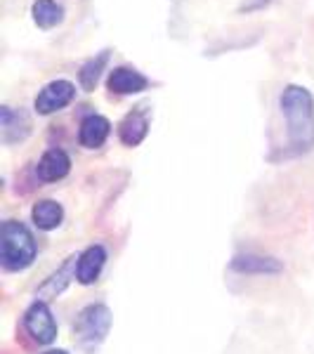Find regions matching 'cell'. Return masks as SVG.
I'll use <instances>...</instances> for the list:
<instances>
[{
	"label": "cell",
	"mask_w": 314,
	"mask_h": 354,
	"mask_svg": "<svg viewBox=\"0 0 314 354\" xmlns=\"http://www.w3.org/2000/svg\"><path fill=\"white\" fill-rule=\"evenodd\" d=\"M107 88L116 95H137L149 88V78L133 66H116L113 71H109Z\"/></svg>",
	"instance_id": "obj_8"
},
{
	"label": "cell",
	"mask_w": 314,
	"mask_h": 354,
	"mask_svg": "<svg viewBox=\"0 0 314 354\" xmlns=\"http://www.w3.org/2000/svg\"><path fill=\"white\" fill-rule=\"evenodd\" d=\"M147 133H149V109L147 106H135L125 118L118 123V137L125 147H137L145 142Z\"/></svg>",
	"instance_id": "obj_7"
},
{
	"label": "cell",
	"mask_w": 314,
	"mask_h": 354,
	"mask_svg": "<svg viewBox=\"0 0 314 354\" xmlns=\"http://www.w3.org/2000/svg\"><path fill=\"white\" fill-rule=\"evenodd\" d=\"M36 260V241L26 225L15 220L3 222L0 227V262L5 270H26Z\"/></svg>",
	"instance_id": "obj_2"
},
{
	"label": "cell",
	"mask_w": 314,
	"mask_h": 354,
	"mask_svg": "<svg viewBox=\"0 0 314 354\" xmlns=\"http://www.w3.org/2000/svg\"><path fill=\"white\" fill-rule=\"evenodd\" d=\"M279 106L286 116L290 153L300 156L314 149V97L302 85H286Z\"/></svg>",
	"instance_id": "obj_1"
},
{
	"label": "cell",
	"mask_w": 314,
	"mask_h": 354,
	"mask_svg": "<svg viewBox=\"0 0 314 354\" xmlns=\"http://www.w3.org/2000/svg\"><path fill=\"white\" fill-rule=\"evenodd\" d=\"M45 354H68V352H64V350H50V352H45Z\"/></svg>",
	"instance_id": "obj_16"
},
{
	"label": "cell",
	"mask_w": 314,
	"mask_h": 354,
	"mask_svg": "<svg viewBox=\"0 0 314 354\" xmlns=\"http://www.w3.org/2000/svg\"><path fill=\"white\" fill-rule=\"evenodd\" d=\"M0 133H3L5 145H17L24 142L31 135V118L26 111L12 109V106H3L0 109Z\"/></svg>",
	"instance_id": "obj_6"
},
{
	"label": "cell",
	"mask_w": 314,
	"mask_h": 354,
	"mask_svg": "<svg viewBox=\"0 0 314 354\" xmlns=\"http://www.w3.org/2000/svg\"><path fill=\"white\" fill-rule=\"evenodd\" d=\"M107 262V250L102 245H90L88 250H83L78 255L76 262V279L83 283V286H90V283L97 281V277L104 270Z\"/></svg>",
	"instance_id": "obj_11"
},
{
	"label": "cell",
	"mask_w": 314,
	"mask_h": 354,
	"mask_svg": "<svg viewBox=\"0 0 314 354\" xmlns=\"http://www.w3.org/2000/svg\"><path fill=\"white\" fill-rule=\"evenodd\" d=\"M71 170V158L64 149H48L41 156V161L36 165V173L41 177L43 182H57V180H64Z\"/></svg>",
	"instance_id": "obj_10"
},
{
	"label": "cell",
	"mask_w": 314,
	"mask_h": 354,
	"mask_svg": "<svg viewBox=\"0 0 314 354\" xmlns=\"http://www.w3.org/2000/svg\"><path fill=\"white\" fill-rule=\"evenodd\" d=\"M111 133V123L109 118L100 116V113H90L83 118L81 128H78V142L85 149H100L107 142V137Z\"/></svg>",
	"instance_id": "obj_9"
},
{
	"label": "cell",
	"mask_w": 314,
	"mask_h": 354,
	"mask_svg": "<svg viewBox=\"0 0 314 354\" xmlns=\"http://www.w3.org/2000/svg\"><path fill=\"white\" fill-rule=\"evenodd\" d=\"M31 218H33V222H36L38 230L50 232V230H57V227L62 225V220H64V210H62V205L57 201L43 198V201H38L36 205H33Z\"/></svg>",
	"instance_id": "obj_14"
},
{
	"label": "cell",
	"mask_w": 314,
	"mask_h": 354,
	"mask_svg": "<svg viewBox=\"0 0 314 354\" xmlns=\"http://www.w3.org/2000/svg\"><path fill=\"white\" fill-rule=\"evenodd\" d=\"M107 64H109V50H102V53L90 57V59L81 66V71H78V83H81V88L85 93H93L95 85L100 83L102 71L107 68Z\"/></svg>",
	"instance_id": "obj_15"
},
{
	"label": "cell",
	"mask_w": 314,
	"mask_h": 354,
	"mask_svg": "<svg viewBox=\"0 0 314 354\" xmlns=\"http://www.w3.org/2000/svg\"><path fill=\"white\" fill-rule=\"evenodd\" d=\"M31 17L38 28H55L64 21V8L57 0H33Z\"/></svg>",
	"instance_id": "obj_13"
},
{
	"label": "cell",
	"mask_w": 314,
	"mask_h": 354,
	"mask_svg": "<svg viewBox=\"0 0 314 354\" xmlns=\"http://www.w3.org/2000/svg\"><path fill=\"white\" fill-rule=\"evenodd\" d=\"M24 326L28 330V335H31L38 345H50V342L57 338L55 317L45 302H33V305L28 307L26 317H24Z\"/></svg>",
	"instance_id": "obj_5"
},
{
	"label": "cell",
	"mask_w": 314,
	"mask_h": 354,
	"mask_svg": "<svg viewBox=\"0 0 314 354\" xmlns=\"http://www.w3.org/2000/svg\"><path fill=\"white\" fill-rule=\"evenodd\" d=\"M232 270L243 274H277L284 270V265L274 258H265V255H237L232 260Z\"/></svg>",
	"instance_id": "obj_12"
},
{
	"label": "cell",
	"mask_w": 314,
	"mask_h": 354,
	"mask_svg": "<svg viewBox=\"0 0 314 354\" xmlns=\"http://www.w3.org/2000/svg\"><path fill=\"white\" fill-rule=\"evenodd\" d=\"M111 326V312L104 305H90L78 314L76 319V333L83 342H100L109 333Z\"/></svg>",
	"instance_id": "obj_3"
},
{
	"label": "cell",
	"mask_w": 314,
	"mask_h": 354,
	"mask_svg": "<svg viewBox=\"0 0 314 354\" xmlns=\"http://www.w3.org/2000/svg\"><path fill=\"white\" fill-rule=\"evenodd\" d=\"M73 97H76V85L71 81H64V78H59V81H53L48 83L41 93L36 95V111L41 113V116H50V113L64 109L66 104H71Z\"/></svg>",
	"instance_id": "obj_4"
}]
</instances>
